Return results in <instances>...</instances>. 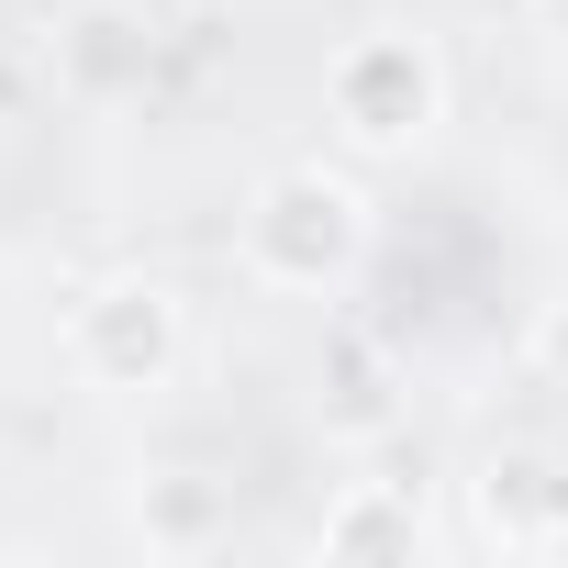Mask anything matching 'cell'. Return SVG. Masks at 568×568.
<instances>
[{
    "label": "cell",
    "instance_id": "6",
    "mask_svg": "<svg viewBox=\"0 0 568 568\" xmlns=\"http://www.w3.org/2000/svg\"><path fill=\"white\" fill-rule=\"evenodd\" d=\"M145 535H156V546H201V535H212V490H190V479H179V490H168V513H145Z\"/></svg>",
    "mask_w": 568,
    "mask_h": 568
},
{
    "label": "cell",
    "instance_id": "2",
    "mask_svg": "<svg viewBox=\"0 0 568 568\" xmlns=\"http://www.w3.org/2000/svg\"><path fill=\"white\" fill-rule=\"evenodd\" d=\"M168 357H179V302L145 291V278H123V291H101V302L79 313V368H90L101 390H156Z\"/></svg>",
    "mask_w": 568,
    "mask_h": 568
},
{
    "label": "cell",
    "instance_id": "3",
    "mask_svg": "<svg viewBox=\"0 0 568 568\" xmlns=\"http://www.w3.org/2000/svg\"><path fill=\"white\" fill-rule=\"evenodd\" d=\"M335 112H346L357 145H413V134L435 123V68H424L413 45H357V57L335 68Z\"/></svg>",
    "mask_w": 568,
    "mask_h": 568
},
{
    "label": "cell",
    "instance_id": "1",
    "mask_svg": "<svg viewBox=\"0 0 568 568\" xmlns=\"http://www.w3.org/2000/svg\"><path fill=\"white\" fill-rule=\"evenodd\" d=\"M357 234H368V212H357V190L324 179V168L278 179V190L256 201V267H267V278H291V291H324V278H346Z\"/></svg>",
    "mask_w": 568,
    "mask_h": 568
},
{
    "label": "cell",
    "instance_id": "5",
    "mask_svg": "<svg viewBox=\"0 0 568 568\" xmlns=\"http://www.w3.org/2000/svg\"><path fill=\"white\" fill-rule=\"evenodd\" d=\"M324 546H346V557H368V546H413V513H402V501H346V513L324 524Z\"/></svg>",
    "mask_w": 568,
    "mask_h": 568
},
{
    "label": "cell",
    "instance_id": "4",
    "mask_svg": "<svg viewBox=\"0 0 568 568\" xmlns=\"http://www.w3.org/2000/svg\"><path fill=\"white\" fill-rule=\"evenodd\" d=\"M479 513H490V535H501V524H513V535H535V524L557 513V479H546L535 457H513V468H490V479H479Z\"/></svg>",
    "mask_w": 568,
    "mask_h": 568
},
{
    "label": "cell",
    "instance_id": "7",
    "mask_svg": "<svg viewBox=\"0 0 568 568\" xmlns=\"http://www.w3.org/2000/svg\"><path fill=\"white\" fill-rule=\"evenodd\" d=\"M546 357H568V313H557V335H546Z\"/></svg>",
    "mask_w": 568,
    "mask_h": 568
}]
</instances>
